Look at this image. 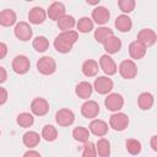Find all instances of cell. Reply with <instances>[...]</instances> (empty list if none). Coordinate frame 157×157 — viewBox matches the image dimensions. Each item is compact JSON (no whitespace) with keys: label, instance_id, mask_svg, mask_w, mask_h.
I'll use <instances>...</instances> for the list:
<instances>
[{"label":"cell","instance_id":"obj_1","mask_svg":"<svg viewBox=\"0 0 157 157\" xmlns=\"http://www.w3.org/2000/svg\"><path fill=\"white\" fill-rule=\"evenodd\" d=\"M77 39H78V33L76 31L61 32L54 39V47L59 53H69Z\"/></svg>","mask_w":157,"mask_h":157},{"label":"cell","instance_id":"obj_2","mask_svg":"<svg viewBox=\"0 0 157 157\" xmlns=\"http://www.w3.org/2000/svg\"><path fill=\"white\" fill-rule=\"evenodd\" d=\"M37 70L43 75H52L56 70L55 60L50 56H42L37 61Z\"/></svg>","mask_w":157,"mask_h":157},{"label":"cell","instance_id":"obj_3","mask_svg":"<svg viewBox=\"0 0 157 157\" xmlns=\"http://www.w3.org/2000/svg\"><path fill=\"white\" fill-rule=\"evenodd\" d=\"M109 125L117 131H123L129 125V118L124 113H114L109 118Z\"/></svg>","mask_w":157,"mask_h":157},{"label":"cell","instance_id":"obj_4","mask_svg":"<svg viewBox=\"0 0 157 157\" xmlns=\"http://www.w3.org/2000/svg\"><path fill=\"white\" fill-rule=\"evenodd\" d=\"M119 72L124 78L131 80L137 75V66L132 60H123L119 65Z\"/></svg>","mask_w":157,"mask_h":157},{"label":"cell","instance_id":"obj_5","mask_svg":"<svg viewBox=\"0 0 157 157\" xmlns=\"http://www.w3.org/2000/svg\"><path fill=\"white\" fill-rule=\"evenodd\" d=\"M104 104H105V107H107L108 110H110V112H118L124 105V98L119 93H110V94L107 96V98L104 101Z\"/></svg>","mask_w":157,"mask_h":157},{"label":"cell","instance_id":"obj_6","mask_svg":"<svg viewBox=\"0 0 157 157\" xmlns=\"http://www.w3.org/2000/svg\"><path fill=\"white\" fill-rule=\"evenodd\" d=\"M93 88L99 94H107L113 90V81L107 76H99L94 80Z\"/></svg>","mask_w":157,"mask_h":157},{"label":"cell","instance_id":"obj_7","mask_svg":"<svg viewBox=\"0 0 157 157\" xmlns=\"http://www.w3.org/2000/svg\"><path fill=\"white\" fill-rule=\"evenodd\" d=\"M29 66H31V63L26 55H17L12 60V69L16 74H20V75L26 74L29 70Z\"/></svg>","mask_w":157,"mask_h":157},{"label":"cell","instance_id":"obj_8","mask_svg":"<svg viewBox=\"0 0 157 157\" xmlns=\"http://www.w3.org/2000/svg\"><path fill=\"white\" fill-rule=\"evenodd\" d=\"M74 120H75V115H74L72 110H70L67 108L59 109L55 114V121L60 126H69L74 123Z\"/></svg>","mask_w":157,"mask_h":157},{"label":"cell","instance_id":"obj_9","mask_svg":"<svg viewBox=\"0 0 157 157\" xmlns=\"http://www.w3.org/2000/svg\"><path fill=\"white\" fill-rule=\"evenodd\" d=\"M156 39H157V36H156L155 31H152L150 28H144L137 34V42H140L145 48L153 45L156 43Z\"/></svg>","mask_w":157,"mask_h":157},{"label":"cell","instance_id":"obj_10","mask_svg":"<svg viewBox=\"0 0 157 157\" xmlns=\"http://www.w3.org/2000/svg\"><path fill=\"white\" fill-rule=\"evenodd\" d=\"M31 110L33 114L43 117L49 112V103L44 98H40V97L34 98L31 103Z\"/></svg>","mask_w":157,"mask_h":157},{"label":"cell","instance_id":"obj_11","mask_svg":"<svg viewBox=\"0 0 157 157\" xmlns=\"http://www.w3.org/2000/svg\"><path fill=\"white\" fill-rule=\"evenodd\" d=\"M15 36L20 39V40H29L32 38V28L27 22H18L15 26Z\"/></svg>","mask_w":157,"mask_h":157},{"label":"cell","instance_id":"obj_12","mask_svg":"<svg viewBox=\"0 0 157 157\" xmlns=\"http://www.w3.org/2000/svg\"><path fill=\"white\" fill-rule=\"evenodd\" d=\"M81 114L85 118L93 119L99 114V105L94 101H86L81 107Z\"/></svg>","mask_w":157,"mask_h":157},{"label":"cell","instance_id":"obj_13","mask_svg":"<svg viewBox=\"0 0 157 157\" xmlns=\"http://www.w3.org/2000/svg\"><path fill=\"white\" fill-rule=\"evenodd\" d=\"M99 66L104 71V74H107L108 76L109 75H114L117 72V70H118L117 64L114 63V60L108 54H104V55L101 56V59H99Z\"/></svg>","mask_w":157,"mask_h":157},{"label":"cell","instance_id":"obj_14","mask_svg":"<svg viewBox=\"0 0 157 157\" xmlns=\"http://www.w3.org/2000/svg\"><path fill=\"white\" fill-rule=\"evenodd\" d=\"M110 13L104 6H97L92 11V18L97 25H104L109 21Z\"/></svg>","mask_w":157,"mask_h":157},{"label":"cell","instance_id":"obj_15","mask_svg":"<svg viewBox=\"0 0 157 157\" xmlns=\"http://www.w3.org/2000/svg\"><path fill=\"white\" fill-rule=\"evenodd\" d=\"M90 131L93 135L102 137L108 132V125H107L105 121H103L101 119H93L90 123Z\"/></svg>","mask_w":157,"mask_h":157},{"label":"cell","instance_id":"obj_16","mask_svg":"<svg viewBox=\"0 0 157 157\" xmlns=\"http://www.w3.org/2000/svg\"><path fill=\"white\" fill-rule=\"evenodd\" d=\"M65 15V6L63 2H53L48 9V16L50 20L59 21Z\"/></svg>","mask_w":157,"mask_h":157},{"label":"cell","instance_id":"obj_17","mask_svg":"<svg viewBox=\"0 0 157 157\" xmlns=\"http://www.w3.org/2000/svg\"><path fill=\"white\" fill-rule=\"evenodd\" d=\"M103 47L105 49V52L108 54H114V53H118L121 48V42L118 37H115L114 34L110 36L109 38H107L104 42H103Z\"/></svg>","mask_w":157,"mask_h":157},{"label":"cell","instance_id":"obj_18","mask_svg":"<svg viewBox=\"0 0 157 157\" xmlns=\"http://www.w3.org/2000/svg\"><path fill=\"white\" fill-rule=\"evenodd\" d=\"M45 16H47L45 11H44L42 7L36 6V7H33V9L29 10L28 20H29V22L33 23V25H39V23H43V22H44Z\"/></svg>","mask_w":157,"mask_h":157},{"label":"cell","instance_id":"obj_19","mask_svg":"<svg viewBox=\"0 0 157 157\" xmlns=\"http://www.w3.org/2000/svg\"><path fill=\"white\" fill-rule=\"evenodd\" d=\"M129 54H130V56H131L132 59L139 60V59H141V58L145 56V54H146V48H145L140 42L134 40V42H131L130 45H129Z\"/></svg>","mask_w":157,"mask_h":157},{"label":"cell","instance_id":"obj_20","mask_svg":"<svg viewBox=\"0 0 157 157\" xmlns=\"http://www.w3.org/2000/svg\"><path fill=\"white\" fill-rule=\"evenodd\" d=\"M16 22V13L13 10L6 9L0 12V25L4 27H10Z\"/></svg>","mask_w":157,"mask_h":157},{"label":"cell","instance_id":"obj_21","mask_svg":"<svg viewBox=\"0 0 157 157\" xmlns=\"http://www.w3.org/2000/svg\"><path fill=\"white\" fill-rule=\"evenodd\" d=\"M115 27L120 32H129L131 29V27H132L131 18L128 15H120V16H118L117 20H115Z\"/></svg>","mask_w":157,"mask_h":157},{"label":"cell","instance_id":"obj_22","mask_svg":"<svg viewBox=\"0 0 157 157\" xmlns=\"http://www.w3.org/2000/svg\"><path fill=\"white\" fill-rule=\"evenodd\" d=\"M98 64L97 61L92 60V59H88L86 60L83 64H82V74L87 77H92V76H96L98 74Z\"/></svg>","mask_w":157,"mask_h":157},{"label":"cell","instance_id":"obj_23","mask_svg":"<svg viewBox=\"0 0 157 157\" xmlns=\"http://www.w3.org/2000/svg\"><path fill=\"white\" fill-rule=\"evenodd\" d=\"M39 141H40V136H39V134L36 132V131H27V132L23 135V137H22L23 145H25L26 147H29V148L36 147V146L39 144Z\"/></svg>","mask_w":157,"mask_h":157},{"label":"cell","instance_id":"obj_24","mask_svg":"<svg viewBox=\"0 0 157 157\" xmlns=\"http://www.w3.org/2000/svg\"><path fill=\"white\" fill-rule=\"evenodd\" d=\"M92 85L90 83V82H87V81H82V82H80L77 86H76V90H75V92H76V94L80 97V98H82V99H87L91 94H92Z\"/></svg>","mask_w":157,"mask_h":157},{"label":"cell","instance_id":"obj_25","mask_svg":"<svg viewBox=\"0 0 157 157\" xmlns=\"http://www.w3.org/2000/svg\"><path fill=\"white\" fill-rule=\"evenodd\" d=\"M137 104L140 107V109L142 110H147L153 105V96L150 92H144L139 96L137 98Z\"/></svg>","mask_w":157,"mask_h":157},{"label":"cell","instance_id":"obj_26","mask_svg":"<svg viewBox=\"0 0 157 157\" xmlns=\"http://www.w3.org/2000/svg\"><path fill=\"white\" fill-rule=\"evenodd\" d=\"M96 152L99 157H109L110 155V144L107 139H99L96 145Z\"/></svg>","mask_w":157,"mask_h":157},{"label":"cell","instance_id":"obj_27","mask_svg":"<svg viewBox=\"0 0 157 157\" xmlns=\"http://www.w3.org/2000/svg\"><path fill=\"white\" fill-rule=\"evenodd\" d=\"M74 26H75V18H74V16H71V15H64V16L58 21V27H59L63 32L71 31Z\"/></svg>","mask_w":157,"mask_h":157},{"label":"cell","instance_id":"obj_28","mask_svg":"<svg viewBox=\"0 0 157 157\" xmlns=\"http://www.w3.org/2000/svg\"><path fill=\"white\" fill-rule=\"evenodd\" d=\"M76 27H77L78 32H81V33H88V32H91L93 29V21L90 17H86V16L85 17H81L78 20Z\"/></svg>","mask_w":157,"mask_h":157},{"label":"cell","instance_id":"obj_29","mask_svg":"<svg viewBox=\"0 0 157 157\" xmlns=\"http://www.w3.org/2000/svg\"><path fill=\"white\" fill-rule=\"evenodd\" d=\"M72 136L78 142H87L90 137V131L83 126H77L72 130Z\"/></svg>","mask_w":157,"mask_h":157},{"label":"cell","instance_id":"obj_30","mask_svg":"<svg viewBox=\"0 0 157 157\" xmlns=\"http://www.w3.org/2000/svg\"><path fill=\"white\" fill-rule=\"evenodd\" d=\"M110 36H113V31L108 27H98L96 31H94V39L98 42V43H103L107 38H109Z\"/></svg>","mask_w":157,"mask_h":157},{"label":"cell","instance_id":"obj_31","mask_svg":"<svg viewBox=\"0 0 157 157\" xmlns=\"http://www.w3.org/2000/svg\"><path fill=\"white\" fill-rule=\"evenodd\" d=\"M16 121H17V124H18L20 126H22V128H29V126L33 125V123H34V118H33L32 114L25 112V113H21V114L17 115Z\"/></svg>","mask_w":157,"mask_h":157},{"label":"cell","instance_id":"obj_32","mask_svg":"<svg viewBox=\"0 0 157 157\" xmlns=\"http://www.w3.org/2000/svg\"><path fill=\"white\" fill-rule=\"evenodd\" d=\"M42 137L45 141H54L58 137V131L53 125H44V128L42 129Z\"/></svg>","mask_w":157,"mask_h":157},{"label":"cell","instance_id":"obj_33","mask_svg":"<svg viewBox=\"0 0 157 157\" xmlns=\"http://www.w3.org/2000/svg\"><path fill=\"white\" fill-rule=\"evenodd\" d=\"M48 47H49V40L44 36H39L33 39V48L37 52H39V53L45 52L48 49Z\"/></svg>","mask_w":157,"mask_h":157},{"label":"cell","instance_id":"obj_34","mask_svg":"<svg viewBox=\"0 0 157 157\" xmlns=\"http://www.w3.org/2000/svg\"><path fill=\"white\" fill-rule=\"evenodd\" d=\"M126 150L131 155H139L141 152V142L136 139H129L126 140Z\"/></svg>","mask_w":157,"mask_h":157},{"label":"cell","instance_id":"obj_35","mask_svg":"<svg viewBox=\"0 0 157 157\" xmlns=\"http://www.w3.org/2000/svg\"><path fill=\"white\" fill-rule=\"evenodd\" d=\"M97 152H96V146L93 142H85L83 146V151H82V157H96Z\"/></svg>","mask_w":157,"mask_h":157},{"label":"cell","instance_id":"obj_36","mask_svg":"<svg viewBox=\"0 0 157 157\" xmlns=\"http://www.w3.org/2000/svg\"><path fill=\"white\" fill-rule=\"evenodd\" d=\"M118 5H119V9L123 11V12H131L132 10H134V7H135V1L134 0H120L119 2H118Z\"/></svg>","mask_w":157,"mask_h":157},{"label":"cell","instance_id":"obj_37","mask_svg":"<svg viewBox=\"0 0 157 157\" xmlns=\"http://www.w3.org/2000/svg\"><path fill=\"white\" fill-rule=\"evenodd\" d=\"M7 101V91L0 86V105H2Z\"/></svg>","mask_w":157,"mask_h":157},{"label":"cell","instance_id":"obj_38","mask_svg":"<svg viewBox=\"0 0 157 157\" xmlns=\"http://www.w3.org/2000/svg\"><path fill=\"white\" fill-rule=\"evenodd\" d=\"M6 54H7V45L5 43L0 42V60L4 59L6 56Z\"/></svg>","mask_w":157,"mask_h":157},{"label":"cell","instance_id":"obj_39","mask_svg":"<svg viewBox=\"0 0 157 157\" xmlns=\"http://www.w3.org/2000/svg\"><path fill=\"white\" fill-rule=\"evenodd\" d=\"M6 78H7V72H6V70H5L2 66H0V83L5 82Z\"/></svg>","mask_w":157,"mask_h":157},{"label":"cell","instance_id":"obj_40","mask_svg":"<svg viewBox=\"0 0 157 157\" xmlns=\"http://www.w3.org/2000/svg\"><path fill=\"white\" fill-rule=\"evenodd\" d=\"M23 157H40V155H39V152H37V151H34V150H28V151L23 155Z\"/></svg>","mask_w":157,"mask_h":157},{"label":"cell","instance_id":"obj_41","mask_svg":"<svg viewBox=\"0 0 157 157\" xmlns=\"http://www.w3.org/2000/svg\"><path fill=\"white\" fill-rule=\"evenodd\" d=\"M151 147L153 151H157V136L156 135H153L151 137Z\"/></svg>","mask_w":157,"mask_h":157},{"label":"cell","instance_id":"obj_42","mask_svg":"<svg viewBox=\"0 0 157 157\" xmlns=\"http://www.w3.org/2000/svg\"><path fill=\"white\" fill-rule=\"evenodd\" d=\"M99 2V0L98 1H87V4H90V5H97Z\"/></svg>","mask_w":157,"mask_h":157},{"label":"cell","instance_id":"obj_43","mask_svg":"<svg viewBox=\"0 0 157 157\" xmlns=\"http://www.w3.org/2000/svg\"><path fill=\"white\" fill-rule=\"evenodd\" d=\"M0 135H1V131H0Z\"/></svg>","mask_w":157,"mask_h":157}]
</instances>
